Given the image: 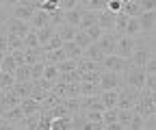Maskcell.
Instances as JSON below:
<instances>
[{"label":"cell","mask_w":156,"mask_h":130,"mask_svg":"<svg viewBox=\"0 0 156 130\" xmlns=\"http://www.w3.org/2000/svg\"><path fill=\"white\" fill-rule=\"evenodd\" d=\"M28 22H33V26H35V28H41V26L50 24V13H48V11H44V9H37Z\"/></svg>","instance_id":"cell-13"},{"label":"cell","mask_w":156,"mask_h":130,"mask_svg":"<svg viewBox=\"0 0 156 130\" xmlns=\"http://www.w3.org/2000/svg\"><path fill=\"white\" fill-rule=\"evenodd\" d=\"M13 78H15V83H26V80H30V65H26V63L15 65Z\"/></svg>","instance_id":"cell-15"},{"label":"cell","mask_w":156,"mask_h":130,"mask_svg":"<svg viewBox=\"0 0 156 130\" xmlns=\"http://www.w3.org/2000/svg\"><path fill=\"white\" fill-rule=\"evenodd\" d=\"M61 48H63V52H65V57H67V59H76V61H78V59H83V48H80V46H76L72 39H69V41H63Z\"/></svg>","instance_id":"cell-11"},{"label":"cell","mask_w":156,"mask_h":130,"mask_svg":"<svg viewBox=\"0 0 156 130\" xmlns=\"http://www.w3.org/2000/svg\"><path fill=\"white\" fill-rule=\"evenodd\" d=\"M28 33V24L24 20H13L9 24V35H17V37H24Z\"/></svg>","instance_id":"cell-17"},{"label":"cell","mask_w":156,"mask_h":130,"mask_svg":"<svg viewBox=\"0 0 156 130\" xmlns=\"http://www.w3.org/2000/svg\"><path fill=\"white\" fill-rule=\"evenodd\" d=\"M80 93H83V96H98V93H100V87H98V83L83 80V85H80Z\"/></svg>","instance_id":"cell-25"},{"label":"cell","mask_w":156,"mask_h":130,"mask_svg":"<svg viewBox=\"0 0 156 130\" xmlns=\"http://www.w3.org/2000/svg\"><path fill=\"white\" fill-rule=\"evenodd\" d=\"M128 37H134V35H139L141 33V24L136 17H128V22H126V30H124Z\"/></svg>","instance_id":"cell-23"},{"label":"cell","mask_w":156,"mask_h":130,"mask_svg":"<svg viewBox=\"0 0 156 130\" xmlns=\"http://www.w3.org/2000/svg\"><path fill=\"white\" fill-rule=\"evenodd\" d=\"M24 48H30V50H35V48H39V39H37V30H28L24 37Z\"/></svg>","instance_id":"cell-26"},{"label":"cell","mask_w":156,"mask_h":130,"mask_svg":"<svg viewBox=\"0 0 156 130\" xmlns=\"http://www.w3.org/2000/svg\"><path fill=\"white\" fill-rule=\"evenodd\" d=\"M80 9H69V11H63V22L69 24V26H78V22H80Z\"/></svg>","instance_id":"cell-19"},{"label":"cell","mask_w":156,"mask_h":130,"mask_svg":"<svg viewBox=\"0 0 156 130\" xmlns=\"http://www.w3.org/2000/svg\"><path fill=\"white\" fill-rule=\"evenodd\" d=\"M2 57H5V52H2V50H0V61H2Z\"/></svg>","instance_id":"cell-48"},{"label":"cell","mask_w":156,"mask_h":130,"mask_svg":"<svg viewBox=\"0 0 156 130\" xmlns=\"http://www.w3.org/2000/svg\"><path fill=\"white\" fill-rule=\"evenodd\" d=\"M126 80H128V85L132 87V89H136V91H141L143 89V83H145V69L143 67H128L126 69Z\"/></svg>","instance_id":"cell-2"},{"label":"cell","mask_w":156,"mask_h":130,"mask_svg":"<svg viewBox=\"0 0 156 130\" xmlns=\"http://www.w3.org/2000/svg\"><path fill=\"white\" fill-rule=\"evenodd\" d=\"M98 87H100V91H106V89H117V87H119V76H117V72L106 69L104 74H100Z\"/></svg>","instance_id":"cell-4"},{"label":"cell","mask_w":156,"mask_h":130,"mask_svg":"<svg viewBox=\"0 0 156 130\" xmlns=\"http://www.w3.org/2000/svg\"><path fill=\"white\" fill-rule=\"evenodd\" d=\"M122 2H124V0H108V2H106V9L113 11V13H119V11H122Z\"/></svg>","instance_id":"cell-43"},{"label":"cell","mask_w":156,"mask_h":130,"mask_svg":"<svg viewBox=\"0 0 156 130\" xmlns=\"http://www.w3.org/2000/svg\"><path fill=\"white\" fill-rule=\"evenodd\" d=\"M20 108H22V113H24V115H33L35 111L39 108V100H35V98H30V96H28V98H24V100H22Z\"/></svg>","instance_id":"cell-21"},{"label":"cell","mask_w":156,"mask_h":130,"mask_svg":"<svg viewBox=\"0 0 156 130\" xmlns=\"http://www.w3.org/2000/svg\"><path fill=\"white\" fill-rule=\"evenodd\" d=\"M11 89L15 91L20 98H28V96H30V89H33V83H30V80H26V83H13Z\"/></svg>","instance_id":"cell-22"},{"label":"cell","mask_w":156,"mask_h":130,"mask_svg":"<svg viewBox=\"0 0 156 130\" xmlns=\"http://www.w3.org/2000/svg\"><path fill=\"white\" fill-rule=\"evenodd\" d=\"M126 22H128V15H126V13H122V11L115 13V30L119 33V35L126 30Z\"/></svg>","instance_id":"cell-31"},{"label":"cell","mask_w":156,"mask_h":130,"mask_svg":"<svg viewBox=\"0 0 156 130\" xmlns=\"http://www.w3.org/2000/svg\"><path fill=\"white\" fill-rule=\"evenodd\" d=\"M7 48H11V50H24V39H22V37H17V35H9L7 37Z\"/></svg>","instance_id":"cell-28"},{"label":"cell","mask_w":156,"mask_h":130,"mask_svg":"<svg viewBox=\"0 0 156 130\" xmlns=\"http://www.w3.org/2000/svg\"><path fill=\"white\" fill-rule=\"evenodd\" d=\"M136 89H132L130 87V91H122V93H117V108H132L134 106V102H136V98H139V93H134Z\"/></svg>","instance_id":"cell-7"},{"label":"cell","mask_w":156,"mask_h":130,"mask_svg":"<svg viewBox=\"0 0 156 130\" xmlns=\"http://www.w3.org/2000/svg\"><path fill=\"white\" fill-rule=\"evenodd\" d=\"M72 41H74L76 46H80L83 50H85L87 46H91V44H93V39L87 35V30H80V28H78V30L74 33V39H72Z\"/></svg>","instance_id":"cell-18"},{"label":"cell","mask_w":156,"mask_h":130,"mask_svg":"<svg viewBox=\"0 0 156 130\" xmlns=\"http://www.w3.org/2000/svg\"><path fill=\"white\" fill-rule=\"evenodd\" d=\"M136 20L141 24V30H154V22H156V15L154 11H141L136 15Z\"/></svg>","instance_id":"cell-10"},{"label":"cell","mask_w":156,"mask_h":130,"mask_svg":"<svg viewBox=\"0 0 156 130\" xmlns=\"http://www.w3.org/2000/svg\"><path fill=\"white\" fill-rule=\"evenodd\" d=\"M134 39H132V37H122V39H119V37H117V44H115V52L117 54H119V57H124V59H130V54H132V50H134Z\"/></svg>","instance_id":"cell-5"},{"label":"cell","mask_w":156,"mask_h":130,"mask_svg":"<svg viewBox=\"0 0 156 130\" xmlns=\"http://www.w3.org/2000/svg\"><path fill=\"white\" fill-rule=\"evenodd\" d=\"M83 52H85V57H87V59H91V61H95V63H102V59L106 57V54H104L100 48H98V44H95V41H93L91 46H87Z\"/></svg>","instance_id":"cell-14"},{"label":"cell","mask_w":156,"mask_h":130,"mask_svg":"<svg viewBox=\"0 0 156 130\" xmlns=\"http://www.w3.org/2000/svg\"><path fill=\"white\" fill-rule=\"evenodd\" d=\"M0 2H2V0H0Z\"/></svg>","instance_id":"cell-50"},{"label":"cell","mask_w":156,"mask_h":130,"mask_svg":"<svg viewBox=\"0 0 156 130\" xmlns=\"http://www.w3.org/2000/svg\"><path fill=\"white\" fill-rule=\"evenodd\" d=\"M11 57H13L15 65H22L24 63V50H11Z\"/></svg>","instance_id":"cell-45"},{"label":"cell","mask_w":156,"mask_h":130,"mask_svg":"<svg viewBox=\"0 0 156 130\" xmlns=\"http://www.w3.org/2000/svg\"><path fill=\"white\" fill-rule=\"evenodd\" d=\"M5 2H7V5H17L20 0H5Z\"/></svg>","instance_id":"cell-46"},{"label":"cell","mask_w":156,"mask_h":130,"mask_svg":"<svg viewBox=\"0 0 156 130\" xmlns=\"http://www.w3.org/2000/svg\"><path fill=\"white\" fill-rule=\"evenodd\" d=\"M139 7H141V11H154L156 0H139Z\"/></svg>","instance_id":"cell-44"},{"label":"cell","mask_w":156,"mask_h":130,"mask_svg":"<svg viewBox=\"0 0 156 130\" xmlns=\"http://www.w3.org/2000/svg\"><path fill=\"white\" fill-rule=\"evenodd\" d=\"M37 11V7L35 5H30V2H20L15 5V9H13V17L15 20H24V22H28L30 17H33V13Z\"/></svg>","instance_id":"cell-6"},{"label":"cell","mask_w":156,"mask_h":130,"mask_svg":"<svg viewBox=\"0 0 156 130\" xmlns=\"http://www.w3.org/2000/svg\"><path fill=\"white\" fill-rule=\"evenodd\" d=\"M44 65L46 63H39V61H35L30 65V80H39V78L44 76Z\"/></svg>","instance_id":"cell-35"},{"label":"cell","mask_w":156,"mask_h":130,"mask_svg":"<svg viewBox=\"0 0 156 130\" xmlns=\"http://www.w3.org/2000/svg\"><path fill=\"white\" fill-rule=\"evenodd\" d=\"M13 83H15V78H13V74H9V72H0V89H11L13 87Z\"/></svg>","instance_id":"cell-33"},{"label":"cell","mask_w":156,"mask_h":130,"mask_svg":"<svg viewBox=\"0 0 156 130\" xmlns=\"http://www.w3.org/2000/svg\"><path fill=\"white\" fill-rule=\"evenodd\" d=\"M117 93H119V91H115V89H106V91H102V93H100V104H102L104 108L115 106V104H117Z\"/></svg>","instance_id":"cell-16"},{"label":"cell","mask_w":156,"mask_h":130,"mask_svg":"<svg viewBox=\"0 0 156 130\" xmlns=\"http://www.w3.org/2000/svg\"><path fill=\"white\" fill-rule=\"evenodd\" d=\"M87 30V35L91 37L93 41H98L100 39V35H102V28H100V24H93V26H89V28H85Z\"/></svg>","instance_id":"cell-40"},{"label":"cell","mask_w":156,"mask_h":130,"mask_svg":"<svg viewBox=\"0 0 156 130\" xmlns=\"http://www.w3.org/2000/svg\"><path fill=\"white\" fill-rule=\"evenodd\" d=\"M7 117L9 119H20V117H24V113H22V108L15 104V106H11V111H7Z\"/></svg>","instance_id":"cell-42"},{"label":"cell","mask_w":156,"mask_h":130,"mask_svg":"<svg viewBox=\"0 0 156 130\" xmlns=\"http://www.w3.org/2000/svg\"><path fill=\"white\" fill-rule=\"evenodd\" d=\"M56 76H58V67H56V63H46V65H44V76H41V78L54 83Z\"/></svg>","instance_id":"cell-27"},{"label":"cell","mask_w":156,"mask_h":130,"mask_svg":"<svg viewBox=\"0 0 156 130\" xmlns=\"http://www.w3.org/2000/svg\"><path fill=\"white\" fill-rule=\"evenodd\" d=\"M150 57H154L150 48H145V46H134V50H132V54H130V63H132L134 67H143V65L150 61Z\"/></svg>","instance_id":"cell-3"},{"label":"cell","mask_w":156,"mask_h":130,"mask_svg":"<svg viewBox=\"0 0 156 130\" xmlns=\"http://www.w3.org/2000/svg\"><path fill=\"white\" fill-rule=\"evenodd\" d=\"M95 44H98V48H100L104 54H113L115 52V44H117V37L111 35V33H102L100 39H98Z\"/></svg>","instance_id":"cell-8"},{"label":"cell","mask_w":156,"mask_h":130,"mask_svg":"<svg viewBox=\"0 0 156 130\" xmlns=\"http://www.w3.org/2000/svg\"><path fill=\"white\" fill-rule=\"evenodd\" d=\"M106 2H108V0H89L87 9H91V11H104L106 9Z\"/></svg>","instance_id":"cell-39"},{"label":"cell","mask_w":156,"mask_h":130,"mask_svg":"<svg viewBox=\"0 0 156 130\" xmlns=\"http://www.w3.org/2000/svg\"><path fill=\"white\" fill-rule=\"evenodd\" d=\"M74 33H76V26H69V24H63V28L58 30V37H61L63 41H69L74 39Z\"/></svg>","instance_id":"cell-36"},{"label":"cell","mask_w":156,"mask_h":130,"mask_svg":"<svg viewBox=\"0 0 156 130\" xmlns=\"http://www.w3.org/2000/svg\"><path fill=\"white\" fill-rule=\"evenodd\" d=\"M13 69H15L13 57H11V54H5L2 61H0V72H9V74H13Z\"/></svg>","instance_id":"cell-32"},{"label":"cell","mask_w":156,"mask_h":130,"mask_svg":"<svg viewBox=\"0 0 156 130\" xmlns=\"http://www.w3.org/2000/svg\"><path fill=\"white\" fill-rule=\"evenodd\" d=\"M115 108H117V106H115ZM130 117H132V108H117V121H119L124 128L128 126Z\"/></svg>","instance_id":"cell-29"},{"label":"cell","mask_w":156,"mask_h":130,"mask_svg":"<svg viewBox=\"0 0 156 130\" xmlns=\"http://www.w3.org/2000/svg\"><path fill=\"white\" fill-rule=\"evenodd\" d=\"M0 24H2V15H0Z\"/></svg>","instance_id":"cell-49"},{"label":"cell","mask_w":156,"mask_h":130,"mask_svg":"<svg viewBox=\"0 0 156 130\" xmlns=\"http://www.w3.org/2000/svg\"><path fill=\"white\" fill-rule=\"evenodd\" d=\"M50 128L52 130H65V128H74V126L67 117H58V119H50Z\"/></svg>","instance_id":"cell-30"},{"label":"cell","mask_w":156,"mask_h":130,"mask_svg":"<svg viewBox=\"0 0 156 130\" xmlns=\"http://www.w3.org/2000/svg\"><path fill=\"white\" fill-rule=\"evenodd\" d=\"M78 7V0H58V9L61 11H69Z\"/></svg>","instance_id":"cell-41"},{"label":"cell","mask_w":156,"mask_h":130,"mask_svg":"<svg viewBox=\"0 0 156 130\" xmlns=\"http://www.w3.org/2000/svg\"><path fill=\"white\" fill-rule=\"evenodd\" d=\"M126 128H132V130L143 128V117L136 113V111H132V117H130V121H128V126H126Z\"/></svg>","instance_id":"cell-37"},{"label":"cell","mask_w":156,"mask_h":130,"mask_svg":"<svg viewBox=\"0 0 156 130\" xmlns=\"http://www.w3.org/2000/svg\"><path fill=\"white\" fill-rule=\"evenodd\" d=\"M102 67L104 69H111V72H126L128 67H132V63H130V59H124V57H111V54H106V57L102 59Z\"/></svg>","instance_id":"cell-1"},{"label":"cell","mask_w":156,"mask_h":130,"mask_svg":"<svg viewBox=\"0 0 156 130\" xmlns=\"http://www.w3.org/2000/svg\"><path fill=\"white\" fill-rule=\"evenodd\" d=\"M89 2V0H78V5H87Z\"/></svg>","instance_id":"cell-47"},{"label":"cell","mask_w":156,"mask_h":130,"mask_svg":"<svg viewBox=\"0 0 156 130\" xmlns=\"http://www.w3.org/2000/svg\"><path fill=\"white\" fill-rule=\"evenodd\" d=\"M37 9H44V11L52 13V11H56V9H58V0H44L41 5H37Z\"/></svg>","instance_id":"cell-38"},{"label":"cell","mask_w":156,"mask_h":130,"mask_svg":"<svg viewBox=\"0 0 156 130\" xmlns=\"http://www.w3.org/2000/svg\"><path fill=\"white\" fill-rule=\"evenodd\" d=\"M56 67H58V72H72L78 67V61L76 59H63V61L56 63Z\"/></svg>","instance_id":"cell-34"},{"label":"cell","mask_w":156,"mask_h":130,"mask_svg":"<svg viewBox=\"0 0 156 130\" xmlns=\"http://www.w3.org/2000/svg\"><path fill=\"white\" fill-rule=\"evenodd\" d=\"M93 24H98V13L91 11V9L83 11V13H80V22H78V28L85 30V28H89V26H93Z\"/></svg>","instance_id":"cell-12"},{"label":"cell","mask_w":156,"mask_h":130,"mask_svg":"<svg viewBox=\"0 0 156 130\" xmlns=\"http://www.w3.org/2000/svg\"><path fill=\"white\" fill-rule=\"evenodd\" d=\"M54 33L50 30V24H46V26H41V28H37V39H39V46H46L48 41H50V37H52Z\"/></svg>","instance_id":"cell-24"},{"label":"cell","mask_w":156,"mask_h":130,"mask_svg":"<svg viewBox=\"0 0 156 130\" xmlns=\"http://www.w3.org/2000/svg\"><path fill=\"white\" fill-rule=\"evenodd\" d=\"M98 24H100L102 30H111V28H115V13L108 11V9H104L102 13H98Z\"/></svg>","instance_id":"cell-9"},{"label":"cell","mask_w":156,"mask_h":130,"mask_svg":"<svg viewBox=\"0 0 156 130\" xmlns=\"http://www.w3.org/2000/svg\"><path fill=\"white\" fill-rule=\"evenodd\" d=\"M122 13H126L128 17H136L141 13V7L139 2H132V0H124L122 2Z\"/></svg>","instance_id":"cell-20"}]
</instances>
